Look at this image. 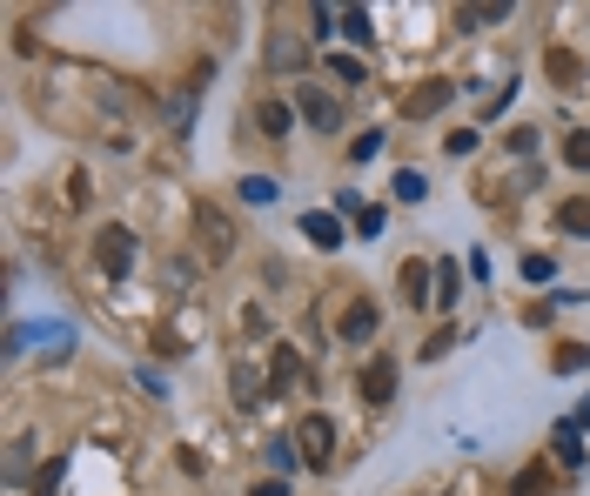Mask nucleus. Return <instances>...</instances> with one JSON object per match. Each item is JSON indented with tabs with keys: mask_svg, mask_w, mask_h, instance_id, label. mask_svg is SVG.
Masks as SVG:
<instances>
[{
	"mask_svg": "<svg viewBox=\"0 0 590 496\" xmlns=\"http://www.w3.org/2000/svg\"><path fill=\"white\" fill-rule=\"evenodd\" d=\"M295 443H302V463H329V450H336V423L329 416H302V429H295Z\"/></svg>",
	"mask_w": 590,
	"mask_h": 496,
	"instance_id": "nucleus-1",
	"label": "nucleus"
},
{
	"mask_svg": "<svg viewBox=\"0 0 590 496\" xmlns=\"http://www.w3.org/2000/svg\"><path fill=\"white\" fill-rule=\"evenodd\" d=\"M389 396H396V356H376V362L363 369V403H369V409H383Z\"/></svg>",
	"mask_w": 590,
	"mask_h": 496,
	"instance_id": "nucleus-2",
	"label": "nucleus"
},
{
	"mask_svg": "<svg viewBox=\"0 0 590 496\" xmlns=\"http://www.w3.org/2000/svg\"><path fill=\"white\" fill-rule=\"evenodd\" d=\"M101 269L108 275L135 269V235H128V228H101Z\"/></svg>",
	"mask_w": 590,
	"mask_h": 496,
	"instance_id": "nucleus-3",
	"label": "nucleus"
},
{
	"mask_svg": "<svg viewBox=\"0 0 590 496\" xmlns=\"http://www.w3.org/2000/svg\"><path fill=\"white\" fill-rule=\"evenodd\" d=\"M302 235L316 248H342V215L336 208H309V215H302Z\"/></svg>",
	"mask_w": 590,
	"mask_h": 496,
	"instance_id": "nucleus-4",
	"label": "nucleus"
},
{
	"mask_svg": "<svg viewBox=\"0 0 590 496\" xmlns=\"http://www.w3.org/2000/svg\"><path fill=\"white\" fill-rule=\"evenodd\" d=\"M295 108H302V121H309V128H322V135H329V128H342V108L329 101V94H316V88H302V101H295Z\"/></svg>",
	"mask_w": 590,
	"mask_h": 496,
	"instance_id": "nucleus-5",
	"label": "nucleus"
},
{
	"mask_svg": "<svg viewBox=\"0 0 590 496\" xmlns=\"http://www.w3.org/2000/svg\"><path fill=\"white\" fill-rule=\"evenodd\" d=\"M436 269H430V262H403V302H409V309H423V302H436Z\"/></svg>",
	"mask_w": 590,
	"mask_h": 496,
	"instance_id": "nucleus-6",
	"label": "nucleus"
},
{
	"mask_svg": "<svg viewBox=\"0 0 590 496\" xmlns=\"http://www.w3.org/2000/svg\"><path fill=\"white\" fill-rule=\"evenodd\" d=\"M295 383H302V356H295V349H275L269 356V396H289Z\"/></svg>",
	"mask_w": 590,
	"mask_h": 496,
	"instance_id": "nucleus-7",
	"label": "nucleus"
},
{
	"mask_svg": "<svg viewBox=\"0 0 590 496\" xmlns=\"http://www.w3.org/2000/svg\"><path fill=\"white\" fill-rule=\"evenodd\" d=\"M228 248H235L228 222L215 215V208H202V255H208V262H228Z\"/></svg>",
	"mask_w": 590,
	"mask_h": 496,
	"instance_id": "nucleus-8",
	"label": "nucleus"
},
{
	"mask_svg": "<svg viewBox=\"0 0 590 496\" xmlns=\"http://www.w3.org/2000/svg\"><path fill=\"white\" fill-rule=\"evenodd\" d=\"M550 450H557V463H570V470H584V429H577V416H570V423H557V436H550Z\"/></svg>",
	"mask_w": 590,
	"mask_h": 496,
	"instance_id": "nucleus-9",
	"label": "nucleus"
},
{
	"mask_svg": "<svg viewBox=\"0 0 590 496\" xmlns=\"http://www.w3.org/2000/svg\"><path fill=\"white\" fill-rule=\"evenodd\" d=\"M376 336V309H369V302H349V309H342V342H369Z\"/></svg>",
	"mask_w": 590,
	"mask_h": 496,
	"instance_id": "nucleus-10",
	"label": "nucleus"
},
{
	"mask_svg": "<svg viewBox=\"0 0 590 496\" xmlns=\"http://www.w3.org/2000/svg\"><path fill=\"white\" fill-rule=\"evenodd\" d=\"M27 342H47V356H68V349H74V329H68V322H34Z\"/></svg>",
	"mask_w": 590,
	"mask_h": 496,
	"instance_id": "nucleus-11",
	"label": "nucleus"
},
{
	"mask_svg": "<svg viewBox=\"0 0 590 496\" xmlns=\"http://www.w3.org/2000/svg\"><path fill=\"white\" fill-rule=\"evenodd\" d=\"M450 81H430V88H416V94H409V101H403V108L409 114H416V121H423V114H436V108H443V101H450Z\"/></svg>",
	"mask_w": 590,
	"mask_h": 496,
	"instance_id": "nucleus-12",
	"label": "nucleus"
},
{
	"mask_svg": "<svg viewBox=\"0 0 590 496\" xmlns=\"http://www.w3.org/2000/svg\"><path fill=\"white\" fill-rule=\"evenodd\" d=\"M255 121H262V135H289V128H295V108H289V101H262Z\"/></svg>",
	"mask_w": 590,
	"mask_h": 496,
	"instance_id": "nucleus-13",
	"label": "nucleus"
},
{
	"mask_svg": "<svg viewBox=\"0 0 590 496\" xmlns=\"http://www.w3.org/2000/svg\"><path fill=\"white\" fill-rule=\"evenodd\" d=\"M302 61H309V47L295 41V34H282V41L269 47V68H282V74H289V68H302Z\"/></svg>",
	"mask_w": 590,
	"mask_h": 496,
	"instance_id": "nucleus-14",
	"label": "nucleus"
},
{
	"mask_svg": "<svg viewBox=\"0 0 590 496\" xmlns=\"http://www.w3.org/2000/svg\"><path fill=\"white\" fill-rule=\"evenodd\" d=\"M456 289H463V269H456V262H436V309H456Z\"/></svg>",
	"mask_w": 590,
	"mask_h": 496,
	"instance_id": "nucleus-15",
	"label": "nucleus"
},
{
	"mask_svg": "<svg viewBox=\"0 0 590 496\" xmlns=\"http://www.w3.org/2000/svg\"><path fill=\"white\" fill-rule=\"evenodd\" d=\"M557 222H564V235H590V202H584V195L564 202V208H557Z\"/></svg>",
	"mask_w": 590,
	"mask_h": 496,
	"instance_id": "nucleus-16",
	"label": "nucleus"
},
{
	"mask_svg": "<svg viewBox=\"0 0 590 496\" xmlns=\"http://www.w3.org/2000/svg\"><path fill=\"white\" fill-rule=\"evenodd\" d=\"M295 450H302L295 436H275V443H269V463H275V476H289L295 463H302V456H295Z\"/></svg>",
	"mask_w": 590,
	"mask_h": 496,
	"instance_id": "nucleus-17",
	"label": "nucleus"
},
{
	"mask_svg": "<svg viewBox=\"0 0 590 496\" xmlns=\"http://www.w3.org/2000/svg\"><path fill=\"white\" fill-rule=\"evenodd\" d=\"M503 14H510V0H490V7H463L456 21L463 27H490V21H503Z\"/></svg>",
	"mask_w": 590,
	"mask_h": 496,
	"instance_id": "nucleus-18",
	"label": "nucleus"
},
{
	"mask_svg": "<svg viewBox=\"0 0 590 496\" xmlns=\"http://www.w3.org/2000/svg\"><path fill=\"white\" fill-rule=\"evenodd\" d=\"M342 34H349V41H376V21H369V14H363V7H349V14H342Z\"/></svg>",
	"mask_w": 590,
	"mask_h": 496,
	"instance_id": "nucleus-19",
	"label": "nucleus"
},
{
	"mask_svg": "<svg viewBox=\"0 0 590 496\" xmlns=\"http://www.w3.org/2000/svg\"><path fill=\"white\" fill-rule=\"evenodd\" d=\"M510 496H550V470H523L517 483H510Z\"/></svg>",
	"mask_w": 590,
	"mask_h": 496,
	"instance_id": "nucleus-20",
	"label": "nucleus"
},
{
	"mask_svg": "<svg viewBox=\"0 0 590 496\" xmlns=\"http://www.w3.org/2000/svg\"><path fill=\"white\" fill-rule=\"evenodd\" d=\"M235 403H242V409H255V403H262V389H255V369H249V362L235 369Z\"/></svg>",
	"mask_w": 590,
	"mask_h": 496,
	"instance_id": "nucleus-21",
	"label": "nucleus"
},
{
	"mask_svg": "<svg viewBox=\"0 0 590 496\" xmlns=\"http://www.w3.org/2000/svg\"><path fill=\"white\" fill-rule=\"evenodd\" d=\"M275 195H282V188H275L269 175H249V181H242V202H262V208H269Z\"/></svg>",
	"mask_w": 590,
	"mask_h": 496,
	"instance_id": "nucleus-22",
	"label": "nucleus"
},
{
	"mask_svg": "<svg viewBox=\"0 0 590 496\" xmlns=\"http://www.w3.org/2000/svg\"><path fill=\"white\" fill-rule=\"evenodd\" d=\"M544 68H550V74H557V81L570 88V81H577V54H564V47H550V61H544Z\"/></svg>",
	"mask_w": 590,
	"mask_h": 496,
	"instance_id": "nucleus-23",
	"label": "nucleus"
},
{
	"mask_svg": "<svg viewBox=\"0 0 590 496\" xmlns=\"http://www.w3.org/2000/svg\"><path fill=\"white\" fill-rule=\"evenodd\" d=\"M376 155H383V135H376V128L349 141V161H376Z\"/></svg>",
	"mask_w": 590,
	"mask_h": 496,
	"instance_id": "nucleus-24",
	"label": "nucleus"
},
{
	"mask_svg": "<svg viewBox=\"0 0 590 496\" xmlns=\"http://www.w3.org/2000/svg\"><path fill=\"white\" fill-rule=\"evenodd\" d=\"M329 74H336V81H363V61H356V54H329Z\"/></svg>",
	"mask_w": 590,
	"mask_h": 496,
	"instance_id": "nucleus-25",
	"label": "nucleus"
},
{
	"mask_svg": "<svg viewBox=\"0 0 590 496\" xmlns=\"http://www.w3.org/2000/svg\"><path fill=\"white\" fill-rule=\"evenodd\" d=\"M550 275H557L550 255H523V282H550Z\"/></svg>",
	"mask_w": 590,
	"mask_h": 496,
	"instance_id": "nucleus-26",
	"label": "nucleus"
},
{
	"mask_svg": "<svg viewBox=\"0 0 590 496\" xmlns=\"http://www.w3.org/2000/svg\"><path fill=\"white\" fill-rule=\"evenodd\" d=\"M564 161H570V168H590V135H570L564 141Z\"/></svg>",
	"mask_w": 590,
	"mask_h": 496,
	"instance_id": "nucleus-27",
	"label": "nucleus"
},
{
	"mask_svg": "<svg viewBox=\"0 0 590 496\" xmlns=\"http://www.w3.org/2000/svg\"><path fill=\"white\" fill-rule=\"evenodd\" d=\"M396 195H403V202H423V175L403 168V175H396Z\"/></svg>",
	"mask_w": 590,
	"mask_h": 496,
	"instance_id": "nucleus-28",
	"label": "nucleus"
},
{
	"mask_svg": "<svg viewBox=\"0 0 590 496\" xmlns=\"http://www.w3.org/2000/svg\"><path fill=\"white\" fill-rule=\"evenodd\" d=\"M584 362H590V349H577V342H570L564 356H557V376H577V369H584Z\"/></svg>",
	"mask_w": 590,
	"mask_h": 496,
	"instance_id": "nucleus-29",
	"label": "nucleus"
},
{
	"mask_svg": "<svg viewBox=\"0 0 590 496\" xmlns=\"http://www.w3.org/2000/svg\"><path fill=\"white\" fill-rule=\"evenodd\" d=\"M356 228H363V242L369 235H383V208H356Z\"/></svg>",
	"mask_w": 590,
	"mask_h": 496,
	"instance_id": "nucleus-30",
	"label": "nucleus"
},
{
	"mask_svg": "<svg viewBox=\"0 0 590 496\" xmlns=\"http://www.w3.org/2000/svg\"><path fill=\"white\" fill-rule=\"evenodd\" d=\"M309 21H316V27H309V34H316V41H322V34H336V7H316V14H309Z\"/></svg>",
	"mask_w": 590,
	"mask_h": 496,
	"instance_id": "nucleus-31",
	"label": "nucleus"
},
{
	"mask_svg": "<svg viewBox=\"0 0 590 496\" xmlns=\"http://www.w3.org/2000/svg\"><path fill=\"white\" fill-rule=\"evenodd\" d=\"M510 148H517V155H537V128H510Z\"/></svg>",
	"mask_w": 590,
	"mask_h": 496,
	"instance_id": "nucleus-32",
	"label": "nucleus"
},
{
	"mask_svg": "<svg viewBox=\"0 0 590 496\" xmlns=\"http://www.w3.org/2000/svg\"><path fill=\"white\" fill-rule=\"evenodd\" d=\"M450 342H456V329H436V336L423 342V356H450Z\"/></svg>",
	"mask_w": 590,
	"mask_h": 496,
	"instance_id": "nucleus-33",
	"label": "nucleus"
},
{
	"mask_svg": "<svg viewBox=\"0 0 590 496\" xmlns=\"http://www.w3.org/2000/svg\"><path fill=\"white\" fill-rule=\"evenodd\" d=\"M54 483H61V463H47V470L34 476V496H54Z\"/></svg>",
	"mask_w": 590,
	"mask_h": 496,
	"instance_id": "nucleus-34",
	"label": "nucleus"
},
{
	"mask_svg": "<svg viewBox=\"0 0 590 496\" xmlns=\"http://www.w3.org/2000/svg\"><path fill=\"white\" fill-rule=\"evenodd\" d=\"M255 496H289V483H282V476H269V483H255Z\"/></svg>",
	"mask_w": 590,
	"mask_h": 496,
	"instance_id": "nucleus-35",
	"label": "nucleus"
},
{
	"mask_svg": "<svg viewBox=\"0 0 590 496\" xmlns=\"http://www.w3.org/2000/svg\"><path fill=\"white\" fill-rule=\"evenodd\" d=\"M577 429H590V396H584V409H577Z\"/></svg>",
	"mask_w": 590,
	"mask_h": 496,
	"instance_id": "nucleus-36",
	"label": "nucleus"
}]
</instances>
